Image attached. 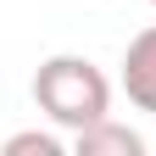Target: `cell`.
Here are the masks:
<instances>
[{"mask_svg": "<svg viewBox=\"0 0 156 156\" xmlns=\"http://www.w3.org/2000/svg\"><path fill=\"white\" fill-rule=\"evenodd\" d=\"M34 106L50 117L56 128H89L112 117V84L89 56H50L34 73Z\"/></svg>", "mask_w": 156, "mask_h": 156, "instance_id": "obj_1", "label": "cell"}, {"mask_svg": "<svg viewBox=\"0 0 156 156\" xmlns=\"http://www.w3.org/2000/svg\"><path fill=\"white\" fill-rule=\"evenodd\" d=\"M123 95H128V106L156 112V23L140 28L123 50Z\"/></svg>", "mask_w": 156, "mask_h": 156, "instance_id": "obj_2", "label": "cell"}, {"mask_svg": "<svg viewBox=\"0 0 156 156\" xmlns=\"http://www.w3.org/2000/svg\"><path fill=\"white\" fill-rule=\"evenodd\" d=\"M73 151L78 156H145V140L128 123H117V117H101V123L73 134Z\"/></svg>", "mask_w": 156, "mask_h": 156, "instance_id": "obj_3", "label": "cell"}, {"mask_svg": "<svg viewBox=\"0 0 156 156\" xmlns=\"http://www.w3.org/2000/svg\"><path fill=\"white\" fill-rule=\"evenodd\" d=\"M67 145L56 140V134H45V128H23V134H11L6 140V156H62Z\"/></svg>", "mask_w": 156, "mask_h": 156, "instance_id": "obj_4", "label": "cell"}, {"mask_svg": "<svg viewBox=\"0 0 156 156\" xmlns=\"http://www.w3.org/2000/svg\"><path fill=\"white\" fill-rule=\"evenodd\" d=\"M151 6H156V0H151Z\"/></svg>", "mask_w": 156, "mask_h": 156, "instance_id": "obj_5", "label": "cell"}]
</instances>
